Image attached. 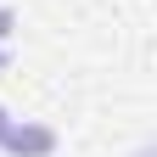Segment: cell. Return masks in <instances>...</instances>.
Listing matches in <instances>:
<instances>
[{"instance_id": "cell-1", "label": "cell", "mask_w": 157, "mask_h": 157, "mask_svg": "<svg viewBox=\"0 0 157 157\" xmlns=\"http://www.w3.org/2000/svg\"><path fill=\"white\" fill-rule=\"evenodd\" d=\"M0 151L6 157H56L62 151V135L51 124H34V118H11L6 135H0Z\"/></svg>"}, {"instance_id": "cell-2", "label": "cell", "mask_w": 157, "mask_h": 157, "mask_svg": "<svg viewBox=\"0 0 157 157\" xmlns=\"http://www.w3.org/2000/svg\"><path fill=\"white\" fill-rule=\"evenodd\" d=\"M17 34V6H0V45Z\"/></svg>"}, {"instance_id": "cell-3", "label": "cell", "mask_w": 157, "mask_h": 157, "mask_svg": "<svg viewBox=\"0 0 157 157\" xmlns=\"http://www.w3.org/2000/svg\"><path fill=\"white\" fill-rule=\"evenodd\" d=\"M129 157H157V140H135V151Z\"/></svg>"}, {"instance_id": "cell-4", "label": "cell", "mask_w": 157, "mask_h": 157, "mask_svg": "<svg viewBox=\"0 0 157 157\" xmlns=\"http://www.w3.org/2000/svg\"><path fill=\"white\" fill-rule=\"evenodd\" d=\"M6 124H11V112H6V107H0V135H6Z\"/></svg>"}, {"instance_id": "cell-5", "label": "cell", "mask_w": 157, "mask_h": 157, "mask_svg": "<svg viewBox=\"0 0 157 157\" xmlns=\"http://www.w3.org/2000/svg\"><path fill=\"white\" fill-rule=\"evenodd\" d=\"M6 62H11V51H6V45H0V67H6Z\"/></svg>"}]
</instances>
